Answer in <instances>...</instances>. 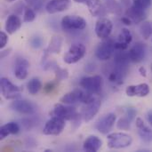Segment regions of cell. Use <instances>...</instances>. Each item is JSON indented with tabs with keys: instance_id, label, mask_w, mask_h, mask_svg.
Segmentation results:
<instances>
[{
	"instance_id": "1",
	"label": "cell",
	"mask_w": 152,
	"mask_h": 152,
	"mask_svg": "<svg viewBox=\"0 0 152 152\" xmlns=\"http://www.w3.org/2000/svg\"><path fill=\"white\" fill-rule=\"evenodd\" d=\"M95 99L96 98L94 96V94H91L87 91H83L81 89H75L64 94L61 98V102L68 105H72L77 102L87 104Z\"/></svg>"
},
{
	"instance_id": "2",
	"label": "cell",
	"mask_w": 152,
	"mask_h": 152,
	"mask_svg": "<svg viewBox=\"0 0 152 152\" xmlns=\"http://www.w3.org/2000/svg\"><path fill=\"white\" fill-rule=\"evenodd\" d=\"M52 115L53 117H58L64 120H72L73 122L79 124L82 118V115L78 114L74 107L66 106L61 103H57L54 105Z\"/></svg>"
},
{
	"instance_id": "3",
	"label": "cell",
	"mask_w": 152,
	"mask_h": 152,
	"mask_svg": "<svg viewBox=\"0 0 152 152\" xmlns=\"http://www.w3.org/2000/svg\"><path fill=\"white\" fill-rule=\"evenodd\" d=\"M108 147L110 149H125L131 146L133 138L125 133H113L108 135Z\"/></svg>"
},
{
	"instance_id": "4",
	"label": "cell",
	"mask_w": 152,
	"mask_h": 152,
	"mask_svg": "<svg viewBox=\"0 0 152 152\" xmlns=\"http://www.w3.org/2000/svg\"><path fill=\"white\" fill-rule=\"evenodd\" d=\"M61 28L65 31L83 30L86 27V20L77 15H66L61 20Z\"/></svg>"
},
{
	"instance_id": "5",
	"label": "cell",
	"mask_w": 152,
	"mask_h": 152,
	"mask_svg": "<svg viewBox=\"0 0 152 152\" xmlns=\"http://www.w3.org/2000/svg\"><path fill=\"white\" fill-rule=\"evenodd\" d=\"M0 87L1 93L4 99L6 100H17L20 99L21 96V93L20 88L12 84L8 78L2 77L0 80Z\"/></svg>"
},
{
	"instance_id": "6",
	"label": "cell",
	"mask_w": 152,
	"mask_h": 152,
	"mask_svg": "<svg viewBox=\"0 0 152 152\" xmlns=\"http://www.w3.org/2000/svg\"><path fill=\"white\" fill-rule=\"evenodd\" d=\"M86 52V48L83 44H80V43L73 44L69 47L66 54L64 55L63 61L67 64L77 63L85 56Z\"/></svg>"
},
{
	"instance_id": "7",
	"label": "cell",
	"mask_w": 152,
	"mask_h": 152,
	"mask_svg": "<svg viewBox=\"0 0 152 152\" xmlns=\"http://www.w3.org/2000/svg\"><path fill=\"white\" fill-rule=\"evenodd\" d=\"M115 41L108 37L99 44L95 51V55L101 61H108L115 53Z\"/></svg>"
},
{
	"instance_id": "8",
	"label": "cell",
	"mask_w": 152,
	"mask_h": 152,
	"mask_svg": "<svg viewBox=\"0 0 152 152\" xmlns=\"http://www.w3.org/2000/svg\"><path fill=\"white\" fill-rule=\"evenodd\" d=\"M80 86L86 91L96 94L101 92L103 81L101 76H92V77H85L81 78L79 82Z\"/></svg>"
},
{
	"instance_id": "9",
	"label": "cell",
	"mask_w": 152,
	"mask_h": 152,
	"mask_svg": "<svg viewBox=\"0 0 152 152\" xmlns=\"http://www.w3.org/2000/svg\"><path fill=\"white\" fill-rule=\"evenodd\" d=\"M66 120L58 118V117H53L50 118L45 125L43 133L45 135H59L62 133V131L65 128Z\"/></svg>"
},
{
	"instance_id": "10",
	"label": "cell",
	"mask_w": 152,
	"mask_h": 152,
	"mask_svg": "<svg viewBox=\"0 0 152 152\" xmlns=\"http://www.w3.org/2000/svg\"><path fill=\"white\" fill-rule=\"evenodd\" d=\"M113 29L112 21L105 17H101L95 24V33L101 39H106L110 37Z\"/></svg>"
},
{
	"instance_id": "11",
	"label": "cell",
	"mask_w": 152,
	"mask_h": 152,
	"mask_svg": "<svg viewBox=\"0 0 152 152\" xmlns=\"http://www.w3.org/2000/svg\"><path fill=\"white\" fill-rule=\"evenodd\" d=\"M117 117L114 113H108L98 120L95 125V128L99 133L102 134H108L114 126Z\"/></svg>"
},
{
	"instance_id": "12",
	"label": "cell",
	"mask_w": 152,
	"mask_h": 152,
	"mask_svg": "<svg viewBox=\"0 0 152 152\" xmlns=\"http://www.w3.org/2000/svg\"><path fill=\"white\" fill-rule=\"evenodd\" d=\"M10 108L12 110L18 112L20 114L22 115H33L35 113V107L34 105L26 100H14L11 104H10Z\"/></svg>"
},
{
	"instance_id": "13",
	"label": "cell",
	"mask_w": 152,
	"mask_h": 152,
	"mask_svg": "<svg viewBox=\"0 0 152 152\" xmlns=\"http://www.w3.org/2000/svg\"><path fill=\"white\" fill-rule=\"evenodd\" d=\"M101 105H102V102L99 99H95L93 102L86 104V107L83 109L81 114L84 121L86 122L91 121L99 112L101 109Z\"/></svg>"
},
{
	"instance_id": "14",
	"label": "cell",
	"mask_w": 152,
	"mask_h": 152,
	"mask_svg": "<svg viewBox=\"0 0 152 152\" xmlns=\"http://www.w3.org/2000/svg\"><path fill=\"white\" fill-rule=\"evenodd\" d=\"M70 4V0H50L45 5V11L50 14L61 12L68 10Z\"/></svg>"
},
{
	"instance_id": "15",
	"label": "cell",
	"mask_w": 152,
	"mask_h": 152,
	"mask_svg": "<svg viewBox=\"0 0 152 152\" xmlns=\"http://www.w3.org/2000/svg\"><path fill=\"white\" fill-rule=\"evenodd\" d=\"M28 68H29V62L22 57H18L15 60V64H14L15 77L20 80H23L27 78L28 73Z\"/></svg>"
},
{
	"instance_id": "16",
	"label": "cell",
	"mask_w": 152,
	"mask_h": 152,
	"mask_svg": "<svg viewBox=\"0 0 152 152\" xmlns=\"http://www.w3.org/2000/svg\"><path fill=\"white\" fill-rule=\"evenodd\" d=\"M130 61L133 62H141L145 58L146 54V45L141 42L134 45V46L128 52Z\"/></svg>"
},
{
	"instance_id": "17",
	"label": "cell",
	"mask_w": 152,
	"mask_h": 152,
	"mask_svg": "<svg viewBox=\"0 0 152 152\" xmlns=\"http://www.w3.org/2000/svg\"><path fill=\"white\" fill-rule=\"evenodd\" d=\"M150 86L146 83L139 84L136 86H129L126 89V94L129 97L138 96V97H145L150 94Z\"/></svg>"
},
{
	"instance_id": "18",
	"label": "cell",
	"mask_w": 152,
	"mask_h": 152,
	"mask_svg": "<svg viewBox=\"0 0 152 152\" xmlns=\"http://www.w3.org/2000/svg\"><path fill=\"white\" fill-rule=\"evenodd\" d=\"M126 16H127L133 21V23L138 24V23H142V21H144L147 14L145 12V10L138 8L133 4L132 6L127 7L126 11Z\"/></svg>"
},
{
	"instance_id": "19",
	"label": "cell",
	"mask_w": 152,
	"mask_h": 152,
	"mask_svg": "<svg viewBox=\"0 0 152 152\" xmlns=\"http://www.w3.org/2000/svg\"><path fill=\"white\" fill-rule=\"evenodd\" d=\"M86 4L88 6L89 12L94 17H102L108 12L107 7L101 0H87Z\"/></svg>"
},
{
	"instance_id": "20",
	"label": "cell",
	"mask_w": 152,
	"mask_h": 152,
	"mask_svg": "<svg viewBox=\"0 0 152 152\" xmlns=\"http://www.w3.org/2000/svg\"><path fill=\"white\" fill-rule=\"evenodd\" d=\"M133 40L132 33L129 29L124 28L121 29V32L118 36V39L117 42H115V48L117 50H126L129 44Z\"/></svg>"
},
{
	"instance_id": "21",
	"label": "cell",
	"mask_w": 152,
	"mask_h": 152,
	"mask_svg": "<svg viewBox=\"0 0 152 152\" xmlns=\"http://www.w3.org/2000/svg\"><path fill=\"white\" fill-rule=\"evenodd\" d=\"M102 146V141L96 135H90L84 142L83 148L86 151L96 152Z\"/></svg>"
},
{
	"instance_id": "22",
	"label": "cell",
	"mask_w": 152,
	"mask_h": 152,
	"mask_svg": "<svg viewBox=\"0 0 152 152\" xmlns=\"http://www.w3.org/2000/svg\"><path fill=\"white\" fill-rule=\"evenodd\" d=\"M21 20L15 14H11L8 16L5 22V30L8 34L12 35L17 32L21 27Z\"/></svg>"
},
{
	"instance_id": "23",
	"label": "cell",
	"mask_w": 152,
	"mask_h": 152,
	"mask_svg": "<svg viewBox=\"0 0 152 152\" xmlns=\"http://www.w3.org/2000/svg\"><path fill=\"white\" fill-rule=\"evenodd\" d=\"M19 132V125L15 122H9L0 127V140H4L10 134H17Z\"/></svg>"
},
{
	"instance_id": "24",
	"label": "cell",
	"mask_w": 152,
	"mask_h": 152,
	"mask_svg": "<svg viewBox=\"0 0 152 152\" xmlns=\"http://www.w3.org/2000/svg\"><path fill=\"white\" fill-rule=\"evenodd\" d=\"M63 39L60 36H54L52 37L49 46L45 50L47 53H59L61 50Z\"/></svg>"
},
{
	"instance_id": "25",
	"label": "cell",
	"mask_w": 152,
	"mask_h": 152,
	"mask_svg": "<svg viewBox=\"0 0 152 152\" xmlns=\"http://www.w3.org/2000/svg\"><path fill=\"white\" fill-rule=\"evenodd\" d=\"M41 88H42V83H41L40 79L37 78V77L31 78L27 84L28 92L32 95H36L41 90Z\"/></svg>"
},
{
	"instance_id": "26",
	"label": "cell",
	"mask_w": 152,
	"mask_h": 152,
	"mask_svg": "<svg viewBox=\"0 0 152 152\" xmlns=\"http://www.w3.org/2000/svg\"><path fill=\"white\" fill-rule=\"evenodd\" d=\"M140 31L144 39H149L152 35V25L149 21H142L140 26Z\"/></svg>"
},
{
	"instance_id": "27",
	"label": "cell",
	"mask_w": 152,
	"mask_h": 152,
	"mask_svg": "<svg viewBox=\"0 0 152 152\" xmlns=\"http://www.w3.org/2000/svg\"><path fill=\"white\" fill-rule=\"evenodd\" d=\"M107 9L109 11H110L111 12L113 13H116L118 15H120L121 12H122V6L117 3L116 1H112V0H108V3H107Z\"/></svg>"
},
{
	"instance_id": "28",
	"label": "cell",
	"mask_w": 152,
	"mask_h": 152,
	"mask_svg": "<svg viewBox=\"0 0 152 152\" xmlns=\"http://www.w3.org/2000/svg\"><path fill=\"white\" fill-rule=\"evenodd\" d=\"M53 69H54L55 76H56V81H61V80H63V79L68 78L69 72H68L67 69L60 68L57 64L55 65V67L53 68Z\"/></svg>"
},
{
	"instance_id": "29",
	"label": "cell",
	"mask_w": 152,
	"mask_h": 152,
	"mask_svg": "<svg viewBox=\"0 0 152 152\" xmlns=\"http://www.w3.org/2000/svg\"><path fill=\"white\" fill-rule=\"evenodd\" d=\"M37 17L36 12L32 8H26L23 13V21L24 22H32Z\"/></svg>"
},
{
	"instance_id": "30",
	"label": "cell",
	"mask_w": 152,
	"mask_h": 152,
	"mask_svg": "<svg viewBox=\"0 0 152 152\" xmlns=\"http://www.w3.org/2000/svg\"><path fill=\"white\" fill-rule=\"evenodd\" d=\"M131 126V121L126 117V118H120L118 123H117V127L119 129V130H125V131H127L129 130Z\"/></svg>"
},
{
	"instance_id": "31",
	"label": "cell",
	"mask_w": 152,
	"mask_h": 152,
	"mask_svg": "<svg viewBox=\"0 0 152 152\" xmlns=\"http://www.w3.org/2000/svg\"><path fill=\"white\" fill-rule=\"evenodd\" d=\"M133 4L142 10H146L151 4V0H133Z\"/></svg>"
},
{
	"instance_id": "32",
	"label": "cell",
	"mask_w": 152,
	"mask_h": 152,
	"mask_svg": "<svg viewBox=\"0 0 152 152\" xmlns=\"http://www.w3.org/2000/svg\"><path fill=\"white\" fill-rule=\"evenodd\" d=\"M136 126L141 131H143V132H152L151 129L145 125V123L143 122V120L141 118H136Z\"/></svg>"
},
{
	"instance_id": "33",
	"label": "cell",
	"mask_w": 152,
	"mask_h": 152,
	"mask_svg": "<svg viewBox=\"0 0 152 152\" xmlns=\"http://www.w3.org/2000/svg\"><path fill=\"white\" fill-rule=\"evenodd\" d=\"M141 139L145 142H152V132H143L139 130L138 132Z\"/></svg>"
},
{
	"instance_id": "34",
	"label": "cell",
	"mask_w": 152,
	"mask_h": 152,
	"mask_svg": "<svg viewBox=\"0 0 152 152\" xmlns=\"http://www.w3.org/2000/svg\"><path fill=\"white\" fill-rule=\"evenodd\" d=\"M136 114H137V110L134 109V108H133V107H130V108H128V109H126V118L132 122L134 118H135V117H136Z\"/></svg>"
},
{
	"instance_id": "35",
	"label": "cell",
	"mask_w": 152,
	"mask_h": 152,
	"mask_svg": "<svg viewBox=\"0 0 152 152\" xmlns=\"http://www.w3.org/2000/svg\"><path fill=\"white\" fill-rule=\"evenodd\" d=\"M30 44H31V46L34 48H40L43 45V39L39 37H33L30 41Z\"/></svg>"
},
{
	"instance_id": "36",
	"label": "cell",
	"mask_w": 152,
	"mask_h": 152,
	"mask_svg": "<svg viewBox=\"0 0 152 152\" xmlns=\"http://www.w3.org/2000/svg\"><path fill=\"white\" fill-rule=\"evenodd\" d=\"M8 42V36L4 31L0 32V48L3 49Z\"/></svg>"
},
{
	"instance_id": "37",
	"label": "cell",
	"mask_w": 152,
	"mask_h": 152,
	"mask_svg": "<svg viewBox=\"0 0 152 152\" xmlns=\"http://www.w3.org/2000/svg\"><path fill=\"white\" fill-rule=\"evenodd\" d=\"M55 86H56V84H55L54 82H50V83H48V84H46V85L45 86V87H44V91H45V94L52 93V92H53V90L55 88Z\"/></svg>"
},
{
	"instance_id": "38",
	"label": "cell",
	"mask_w": 152,
	"mask_h": 152,
	"mask_svg": "<svg viewBox=\"0 0 152 152\" xmlns=\"http://www.w3.org/2000/svg\"><path fill=\"white\" fill-rule=\"evenodd\" d=\"M21 124H22V125L24 126V127H25L26 129H28V130L31 129L32 126H33V123H32V121H31L30 119H23Z\"/></svg>"
},
{
	"instance_id": "39",
	"label": "cell",
	"mask_w": 152,
	"mask_h": 152,
	"mask_svg": "<svg viewBox=\"0 0 152 152\" xmlns=\"http://www.w3.org/2000/svg\"><path fill=\"white\" fill-rule=\"evenodd\" d=\"M121 21L125 24V25H127V26H129V25H131L132 23H133V21L127 17V16H125V17H122V19H121Z\"/></svg>"
},
{
	"instance_id": "40",
	"label": "cell",
	"mask_w": 152,
	"mask_h": 152,
	"mask_svg": "<svg viewBox=\"0 0 152 152\" xmlns=\"http://www.w3.org/2000/svg\"><path fill=\"white\" fill-rule=\"evenodd\" d=\"M139 73L141 74V76H142L143 77H145L147 76V69L144 67H141L139 69Z\"/></svg>"
},
{
	"instance_id": "41",
	"label": "cell",
	"mask_w": 152,
	"mask_h": 152,
	"mask_svg": "<svg viewBox=\"0 0 152 152\" xmlns=\"http://www.w3.org/2000/svg\"><path fill=\"white\" fill-rule=\"evenodd\" d=\"M11 51H12V49H11V48H9V49H6V50H4V51L1 52V59H3V58L6 57V56H7V54H9V53H11Z\"/></svg>"
},
{
	"instance_id": "42",
	"label": "cell",
	"mask_w": 152,
	"mask_h": 152,
	"mask_svg": "<svg viewBox=\"0 0 152 152\" xmlns=\"http://www.w3.org/2000/svg\"><path fill=\"white\" fill-rule=\"evenodd\" d=\"M147 119H148L149 124L152 126V110L148 111V113H147Z\"/></svg>"
},
{
	"instance_id": "43",
	"label": "cell",
	"mask_w": 152,
	"mask_h": 152,
	"mask_svg": "<svg viewBox=\"0 0 152 152\" xmlns=\"http://www.w3.org/2000/svg\"><path fill=\"white\" fill-rule=\"evenodd\" d=\"M121 4L126 7H129L130 5V0H121Z\"/></svg>"
},
{
	"instance_id": "44",
	"label": "cell",
	"mask_w": 152,
	"mask_h": 152,
	"mask_svg": "<svg viewBox=\"0 0 152 152\" xmlns=\"http://www.w3.org/2000/svg\"><path fill=\"white\" fill-rule=\"evenodd\" d=\"M86 1L87 0H74V2H76V3H79V4H83V3H86Z\"/></svg>"
},
{
	"instance_id": "45",
	"label": "cell",
	"mask_w": 152,
	"mask_h": 152,
	"mask_svg": "<svg viewBox=\"0 0 152 152\" xmlns=\"http://www.w3.org/2000/svg\"><path fill=\"white\" fill-rule=\"evenodd\" d=\"M6 2H13V1H15V0H5Z\"/></svg>"
},
{
	"instance_id": "46",
	"label": "cell",
	"mask_w": 152,
	"mask_h": 152,
	"mask_svg": "<svg viewBox=\"0 0 152 152\" xmlns=\"http://www.w3.org/2000/svg\"><path fill=\"white\" fill-rule=\"evenodd\" d=\"M151 72H152V63H151Z\"/></svg>"
}]
</instances>
